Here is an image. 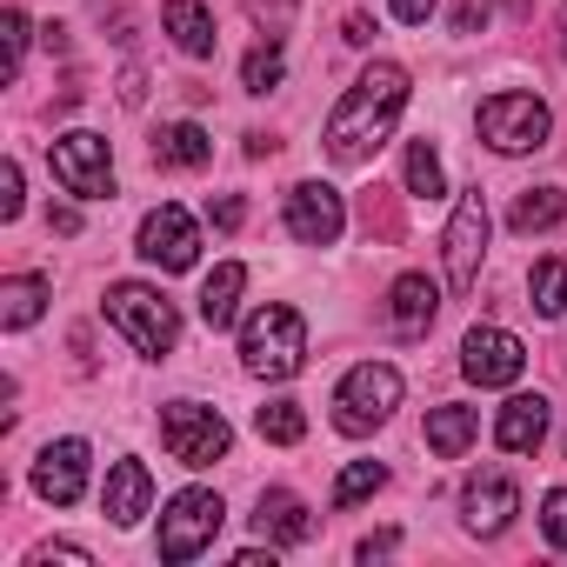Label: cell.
Listing matches in <instances>:
<instances>
[{
	"label": "cell",
	"mask_w": 567,
	"mask_h": 567,
	"mask_svg": "<svg viewBox=\"0 0 567 567\" xmlns=\"http://www.w3.org/2000/svg\"><path fill=\"white\" fill-rule=\"evenodd\" d=\"M540 527H547V547H567V487L540 501Z\"/></svg>",
	"instance_id": "obj_32"
},
{
	"label": "cell",
	"mask_w": 567,
	"mask_h": 567,
	"mask_svg": "<svg viewBox=\"0 0 567 567\" xmlns=\"http://www.w3.org/2000/svg\"><path fill=\"white\" fill-rule=\"evenodd\" d=\"M220 520H227V507H220L214 487H181V494L167 501V514H161V560L181 567V560L207 554L214 534H220Z\"/></svg>",
	"instance_id": "obj_8"
},
{
	"label": "cell",
	"mask_w": 567,
	"mask_h": 567,
	"mask_svg": "<svg viewBox=\"0 0 567 567\" xmlns=\"http://www.w3.org/2000/svg\"><path fill=\"white\" fill-rule=\"evenodd\" d=\"M434 315H441V288L427 274H401L388 288V334L394 341H421L434 328Z\"/></svg>",
	"instance_id": "obj_15"
},
{
	"label": "cell",
	"mask_w": 567,
	"mask_h": 567,
	"mask_svg": "<svg viewBox=\"0 0 567 567\" xmlns=\"http://www.w3.org/2000/svg\"><path fill=\"white\" fill-rule=\"evenodd\" d=\"M134 254H141V260H154L161 274H187V267L200 260V227H194V214H187V207H174V200H161L154 214H141Z\"/></svg>",
	"instance_id": "obj_9"
},
{
	"label": "cell",
	"mask_w": 567,
	"mask_h": 567,
	"mask_svg": "<svg viewBox=\"0 0 567 567\" xmlns=\"http://www.w3.org/2000/svg\"><path fill=\"white\" fill-rule=\"evenodd\" d=\"M254 427H260V441H274V447H295V441L308 434V414H301V401H267V408L254 414Z\"/></svg>",
	"instance_id": "obj_26"
},
{
	"label": "cell",
	"mask_w": 567,
	"mask_h": 567,
	"mask_svg": "<svg viewBox=\"0 0 567 567\" xmlns=\"http://www.w3.org/2000/svg\"><path fill=\"white\" fill-rule=\"evenodd\" d=\"M48 167H54L61 194H74V200H114V154H107V134H87V127L61 134V141L48 147Z\"/></svg>",
	"instance_id": "obj_6"
},
{
	"label": "cell",
	"mask_w": 567,
	"mask_h": 567,
	"mask_svg": "<svg viewBox=\"0 0 567 567\" xmlns=\"http://www.w3.org/2000/svg\"><path fill=\"white\" fill-rule=\"evenodd\" d=\"M567 220V187H527L514 207H507V227L514 234H547Z\"/></svg>",
	"instance_id": "obj_23"
},
{
	"label": "cell",
	"mask_w": 567,
	"mask_h": 567,
	"mask_svg": "<svg viewBox=\"0 0 567 567\" xmlns=\"http://www.w3.org/2000/svg\"><path fill=\"white\" fill-rule=\"evenodd\" d=\"M474 127H481V141L494 154H534V147H547L554 114H547L540 94H487L481 114H474Z\"/></svg>",
	"instance_id": "obj_4"
},
{
	"label": "cell",
	"mask_w": 567,
	"mask_h": 567,
	"mask_svg": "<svg viewBox=\"0 0 567 567\" xmlns=\"http://www.w3.org/2000/svg\"><path fill=\"white\" fill-rule=\"evenodd\" d=\"M494 441H501L507 454H534V447L547 441V401H540V394H514V401H501V414H494Z\"/></svg>",
	"instance_id": "obj_18"
},
{
	"label": "cell",
	"mask_w": 567,
	"mask_h": 567,
	"mask_svg": "<svg viewBox=\"0 0 567 567\" xmlns=\"http://www.w3.org/2000/svg\"><path fill=\"white\" fill-rule=\"evenodd\" d=\"M394 408H401V374H394L388 361H361V368H348V381L334 388V427H341V434H374Z\"/></svg>",
	"instance_id": "obj_5"
},
{
	"label": "cell",
	"mask_w": 567,
	"mask_h": 567,
	"mask_svg": "<svg viewBox=\"0 0 567 567\" xmlns=\"http://www.w3.org/2000/svg\"><path fill=\"white\" fill-rule=\"evenodd\" d=\"M48 227H54V234H81V207H68V200L48 207Z\"/></svg>",
	"instance_id": "obj_38"
},
{
	"label": "cell",
	"mask_w": 567,
	"mask_h": 567,
	"mask_svg": "<svg viewBox=\"0 0 567 567\" xmlns=\"http://www.w3.org/2000/svg\"><path fill=\"white\" fill-rule=\"evenodd\" d=\"M28 207V194H21V161H0V220H14Z\"/></svg>",
	"instance_id": "obj_33"
},
{
	"label": "cell",
	"mask_w": 567,
	"mask_h": 567,
	"mask_svg": "<svg viewBox=\"0 0 567 567\" xmlns=\"http://www.w3.org/2000/svg\"><path fill=\"white\" fill-rule=\"evenodd\" d=\"M408 114V68H394V61H374L348 94H341V107L328 114V161L334 167H361V161H374V147L394 134V121Z\"/></svg>",
	"instance_id": "obj_1"
},
{
	"label": "cell",
	"mask_w": 567,
	"mask_h": 567,
	"mask_svg": "<svg viewBox=\"0 0 567 567\" xmlns=\"http://www.w3.org/2000/svg\"><path fill=\"white\" fill-rule=\"evenodd\" d=\"M141 94H147V81H141V68H127V74H121V101L141 107Z\"/></svg>",
	"instance_id": "obj_40"
},
{
	"label": "cell",
	"mask_w": 567,
	"mask_h": 567,
	"mask_svg": "<svg viewBox=\"0 0 567 567\" xmlns=\"http://www.w3.org/2000/svg\"><path fill=\"white\" fill-rule=\"evenodd\" d=\"M514 514H520V487H514L507 474H474V481L461 487V527H467V534L494 540V534H507Z\"/></svg>",
	"instance_id": "obj_13"
},
{
	"label": "cell",
	"mask_w": 567,
	"mask_h": 567,
	"mask_svg": "<svg viewBox=\"0 0 567 567\" xmlns=\"http://www.w3.org/2000/svg\"><path fill=\"white\" fill-rule=\"evenodd\" d=\"M34 494L54 507H74L87 494V441H48L34 461Z\"/></svg>",
	"instance_id": "obj_14"
},
{
	"label": "cell",
	"mask_w": 567,
	"mask_h": 567,
	"mask_svg": "<svg viewBox=\"0 0 567 567\" xmlns=\"http://www.w3.org/2000/svg\"><path fill=\"white\" fill-rule=\"evenodd\" d=\"M447 288L454 295H474V280H481V254H487V200L481 187H467L454 200V220H447Z\"/></svg>",
	"instance_id": "obj_10"
},
{
	"label": "cell",
	"mask_w": 567,
	"mask_h": 567,
	"mask_svg": "<svg viewBox=\"0 0 567 567\" xmlns=\"http://www.w3.org/2000/svg\"><path fill=\"white\" fill-rule=\"evenodd\" d=\"M161 28L174 34V48H181L187 61H207V54L220 48V34H214V14L200 8V0H167V8H161Z\"/></svg>",
	"instance_id": "obj_20"
},
{
	"label": "cell",
	"mask_w": 567,
	"mask_h": 567,
	"mask_svg": "<svg viewBox=\"0 0 567 567\" xmlns=\"http://www.w3.org/2000/svg\"><path fill=\"white\" fill-rule=\"evenodd\" d=\"M101 308H107V321L134 341L141 361H167V354H174V341H181V315H174V301H167L161 288H147V280H114Z\"/></svg>",
	"instance_id": "obj_3"
},
{
	"label": "cell",
	"mask_w": 567,
	"mask_h": 567,
	"mask_svg": "<svg viewBox=\"0 0 567 567\" xmlns=\"http://www.w3.org/2000/svg\"><path fill=\"white\" fill-rule=\"evenodd\" d=\"M147 507H154V474H147V461H114V467H107V487H101V514H107L114 527H134Z\"/></svg>",
	"instance_id": "obj_17"
},
{
	"label": "cell",
	"mask_w": 567,
	"mask_h": 567,
	"mask_svg": "<svg viewBox=\"0 0 567 567\" xmlns=\"http://www.w3.org/2000/svg\"><path fill=\"white\" fill-rule=\"evenodd\" d=\"M487 14H494L487 0H461V8H454V34H481V28H487Z\"/></svg>",
	"instance_id": "obj_36"
},
{
	"label": "cell",
	"mask_w": 567,
	"mask_h": 567,
	"mask_svg": "<svg viewBox=\"0 0 567 567\" xmlns=\"http://www.w3.org/2000/svg\"><path fill=\"white\" fill-rule=\"evenodd\" d=\"M427 14H434V0H394V21L401 28H427Z\"/></svg>",
	"instance_id": "obj_37"
},
{
	"label": "cell",
	"mask_w": 567,
	"mask_h": 567,
	"mask_svg": "<svg viewBox=\"0 0 567 567\" xmlns=\"http://www.w3.org/2000/svg\"><path fill=\"white\" fill-rule=\"evenodd\" d=\"M234 567H274V547H267V554H260V547H240Z\"/></svg>",
	"instance_id": "obj_42"
},
{
	"label": "cell",
	"mask_w": 567,
	"mask_h": 567,
	"mask_svg": "<svg viewBox=\"0 0 567 567\" xmlns=\"http://www.w3.org/2000/svg\"><path fill=\"white\" fill-rule=\"evenodd\" d=\"M240 288H247V267L240 260H220L214 274H207V288H200V321L220 334V328H234V315H240Z\"/></svg>",
	"instance_id": "obj_21"
},
{
	"label": "cell",
	"mask_w": 567,
	"mask_h": 567,
	"mask_svg": "<svg viewBox=\"0 0 567 567\" xmlns=\"http://www.w3.org/2000/svg\"><path fill=\"white\" fill-rule=\"evenodd\" d=\"M240 368L260 381H295L308 368V321L295 308H254L240 328Z\"/></svg>",
	"instance_id": "obj_2"
},
{
	"label": "cell",
	"mask_w": 567,
	"mask_h": 567,
	"mask_svg": "<svg viewBox=\"0 0 567 567\" xmlns=\"http://www.w3.org/2000/svg\"><path fill=\"white\" fill-rule=\"evenodd\" d=\"M560 61H567V0H560Z\"/></svg>",
	"instance_id": "obj_43"
},
{
	"label": "cell",
	"mask_w": 567,
	"mask_h": 567,
	"mask_svg": "<svg viewBox=\"0 0 567 567\" xmlns=\"http://www.w3.org/2000/svg\"><path fill=\"white\" fill-rule=\"evenodd\" d=\"M154 161H161V167H207V161H214V141H207L194 121H174V127L154 134Z\"/></svg>",
	"instance_id": "obj_24"
},
{
	"label": "cell",
	"mask_w": 567,
	"mask_h": 567,
	"mask_svg": "<svg viewBox=\"0 0 567 567\" xmlns=\"http://www.w3.org/2000/svg\"><path fill=\"white\" fill-rule=\"evenodd\" d=\"M161 441H167V454L181 467H214V461H227L234 427L214 408H200V401H167L161 408Z\"/></svg>",
	"instance_id": "obj_7"
},
{
	"label": "cell",
	"mask_w": 567,
	"mask_h": 567,
	"mask_svg": "<svg viewBox=\"0 0 567 567\" xmlns=\"http://www.w3.org/2000/svg\"><path fill=\"white\" fill-rule=\"evenodd\" d=\"M388 487V467L381 461H354L341 481H334V507H354V501H368V494H381Z\"/></svg>",
	"instance_id": "obj_29"
},
{
	"label": "cell",
	"mask_w": 567,
	"mask_h": 567,
	"mask_svg": "<svg viewBox=\"0 0 567 567\" xmlns=\"http://www.w3.org/2000/svg\"><path fill=\"white\" fill-rule=\"evenodd\" d=\"M527 295H534L527 308H534L540 321H560V315H567V260H540L534 280H527Z\"/></svg>",
	"instance_id": "obj_25"
},
{
	"label": "cell",
	"mask_w": 567,
	"mask_h": 567,
	"mask_svg": "<svg viewBox=\"0 0 567 567\" xmlns=\"http://www.w3.org/2000/svg\"><path fill=\"white\" fill-rule=\"evenodd\" d=\"M207 220H214V227H220V234H234V227H240V220H247V207H240V194H220V200H214V207H207Z\"/></svg>",
	"instance_id": "obj_35"
},
{
	"label": "cell",
	"mask_w": 567,
	"mask_h": 567,
	"mask_svg": "<svg viewBox=\"0 0 567 567\" xmlns=\"http://www.w3.org/2000/svg\"><path fill=\"white\" fill-rule=\"evenodd\" d=\"M394 540H401V534L388 527V534H368V540H361L354 554H361V560H381V554H394Z\"/></svg>",
	"instance_id": "obj_39"
},
{
	"label": "cell",
	"mask_w": 567,
	"mask_h": 567,
	"mask_svg": "<svg viewBox=\"0 0 567 567\" xmlns=\"http://www.w3.org/2000/svg\"><path fill=\"white\" fill-rule=\"evenodd\" d=\"M54 560H68V567H87L94 554H87V547H74V540H54V547H34V554H28V567H54Z\"/></svg>",
	"instance_id": "obj_34"
},
{
	"label": "cell",
	"mask_w": 567,
	"mask_h": 567,
	"mask_svg": "<svg viewBox=\"0 0 567 567\" xmlns=\"http://www.w3.org/2000/svg\"><path fill=\"white\" fill-rule=\"evenodd\" d=\"M0 54H8V81H21V54H28V14L21 8L0 14Z\"/></svg>",
	"instance_id": "obj_31"
},
{
	"label": "cell",
	"mask_w": 567,
	"mask_h": 567,
	"mask_svg": "<svg viewBox=\"0 0 567 567\" xmlns=\"http://www.w3.org/2000/svg\"><path fill=\"white\" fill-rule=\"evenodd\" d=\"M254 534H260L267 547H308V540H315V514H308L301 494L274 487V494H260V507H254Z\"/></svg>",
	"instance_id": "obj_16"
},
{
	"label": "cell",
	"mask_w": 567,
	"mask_h": 567,
	"mask_svg": "<svg viewBox=\"0 0 567 567\" xmlns=\"http://www.w3.org/2000/svg\"><path fill=\"white\" fill-rule=\"evenodd\" d=\"M520 368H527V348H520L507 328H474V334L461 341V374H467L474 388H514Z\"/></svg>",
	"instance_id": "obj_12"
},
{
	"label": "cell",
	"mask_w": 567,
	"mask_h": 567,
	"mask_svg": "<svg viewBox=\"0 0 567 567\" xmlns=\"http://www.w3.org/2000/svg\"><path fill=\"white\" fill-rule=\"evenodd\" d=\"M48 308V280L41 274H8L0 280V328H34Z\"/></svg>",
	"instance_id": "obj_22"
},
{
	"label": "cell",
	"mask_w": 567,
	"mask_h": 567,
	"mask_svg": "<svg viewBox=\"0 0 567 567\" xmlns=\"http://www.w3.org/2000/svg\"><path fill=\"white\" fill-rule=\"evenodd\" d=\"M280 74H288V61H280V41H260V48L240 61V87H247V94H274Z\"/></svg>",
	"instance_id": "obj_28"
},
{
	"label": "cell",
	"mask_w": 567,
	"mask_h": 567,
	"mask_svg": "<svg viewBox=\"0 0 567 567\" xmlns=\"http://www.w3.org/2000/svg\"><path fill=\"white\" fill-rule=\"evenodd\" d=\"M474 441H481V408H461V401L427 408V447H434L441 461H461Z\"/></svg>",
	"instance_id": "obj_19"
},
{
	"label": "cell",
	"mask_w": 567,
	"mask_h": 567,
	"mask_svg": "<svg viewBox=\"0 0 567 567\" xmlns=\"http://www.w3.org/2000/svg\"><path fill=\"white\" fill-rule=\"evenodd\" d=\"M295 8H301V0H247V21L260 28V41H288Z\"/></svg>",
	"instance_id": "obj_30"
},
{
	"label": "cell",
	"mask_w": 567,
	"mask_h": 567,
	"mask_svg": "<svg viewBox=\"0 0 567 567\" xmlns=\"http://www.w3.org/2000/svg\"><path fill=\"white\" fill-rule=\"evenodd\" d=\"M341 227H348V207H341V194H334L328 181L288 187V234H295L301 247H334Z\"/></svg>",
	"instance_id": "obj_11"
},
{
	"label": "cell",
	"mask_w": 567,
	"mask_h": 567,
	"mask_svg": "<svg viewBox=\"0 0 567 567\" xmlns=\"http://www.w3.org/2000/svg\"><path fill=\"white\" fill-rule=\"evenodd\" d=\"M408 194H421V200H441L447 194V174H441L434 141H408Z\"/></svg>",
	"instance_id": "obj_27"
},
{
	"label": "cell",
	"mask_w": 567,
	"mask_h": 567,
	"mask_svg": "<svg viewBox=\"0 0 567 567\" xmlns=\"http://www.w3.org/2000/svg\"><path fill=\"white\" fill-rule=\"evenodd\" d=\"M348 41L368 48V41H374V21H368V14H348Z\"/></svg>",
	"instance_id": "obj_41"
}]
</instances>
